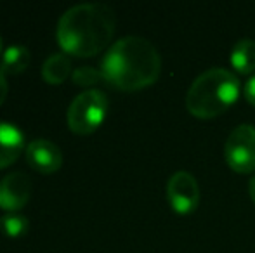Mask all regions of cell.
Here are the masks:
<instances>
[{"mask_svg": "<svg viewBox=\"0 0 255 253\" xmlns=\"http://www.w3.org/2000/svg\"><path fill=\"white\" fill-rule=\"evenodd\" d=\"M161 58L142 37H124L108 49L101 63L103 78L115 88L134 92L153 85L160 77Z\"/></svg>", "mask_w": 255, "mask_h": 253, "instance_id": "obj_1", "label": "cell"}, {"mask_svg": "<svg viewBox=\"0 0 255 253\" xmlns=\"http://www.w3.org/2000/svg\"><path fill=\"white\" fill-rule=\"evenodd\" d=\"M115 12L106 3H78L57 23V42L64 54L92 58L108 47L115 33Z\"/></svg>", "mask_w": 255, "mask_h": 253, "instance_id": "obj_2", "label": "cell"}, {"mask_svg": "<svg viewBox=\"0 0 255 253\" xmlns=\"http://www.w3.org/2000/svg\"><path fill=\"white\" fill-rule=\"evenodd\" d=\"M240 95V82L224 68H212L191 84L186 108L196 118H215L228 111Z\"/></svg>", "mask_w": 255, "mask_h": 253, "instance_id": "obj_3", "label": "cell"}, {"mask_svg": "<svg viewBox=\"0 0 255 253\" xmlns=\"http://www.w3.org/2000/svg\"><path fill=\"white\" fill-rule=\"evenodd\" d=\"M108 115V97L103 90L91 88L73 99L68 109V127L78 135L96 132Z\"/></svg>", "mask_w": 255, "mask_h": 253, "instance_id": "obj_4", "label": "cell"}, {"mask_svg": "<svg viewBox=\"0 0 255 253\" xmlns=\"http://www.w3.org/2000/svg\"><path fill=\"white\" fill-rule=\"evenodd\" d=\"M224 158L228 165L238 173L255 170V127L240 125L229 134L224 146Z\"/></svg>", "mask_w": 255, "mask_h": 253, "instance_id": "obj_5", "label": "cell"}, {"mask_svg": "<svg viewBox=\"0 0 255 253\" xmlns=\"http://www.w3.org/2000/svg\"><path fill=\"white\" fill-rule=\"evenodd\" d=\"M167 199L177 213H189L198 206L200 187L189 172H175L167 182Z\"/></svg>", "mask_w": 255, "mask_h": 253, "instance_id": "obj_6", "label": "cell"}, {"mask_svg": "<svg viewBox=\"0 0 255 253\" xmlns=\"http://www.w3.org/2000/svg\"><path fill=\"white\" fill-rule=\"evenodd\" d=\"M31 196V180L26 173L12 172L0 180V208L7 212L21 210Z\"/></svg>", "mask_w": 255, "mask_h": 253, "instance_id": "obj_7", "label": "cell"}, {"mask_svg": "<svg viewBox=\"0 0 255 253\" xmlns=\"http://www.w3.org/2000/svg\"><path fill=\"white\" fill-rule=\"evenodd\" d=\"M26 162L40 173H54L63 165V153L59 146L49 139H37L26 148Z\"/></svg>", "mask_w": 255, "mask_h": 253, "instance_id": "obj_8", "label": "cell"}, {"mask_svg": "<svg viewBox=\"0 0 255 253\" xmlns=\"http://www.w3.org/2000/svg\"><path fill=\"white\" fill-rule=\"evenodd\" d=\"M24 151V134L14 123L0 122V169L12 165Z\"/></svg>", "mask_w": 255, "mask_h": 253, "instance_id": "obj_9", "label": "cell"}, {"mask_svg": "<svg viewBox=\"0 0 255 253\" xmlns=\"http://www.w3.org/2000/svg\"><path fill=\"white\" fill-rule=\"evenodd\" d=\"M71 71V61L64 52H57L47 58V61L42 66V77L47 84L61 85L68 78Z\"/></svg>", "mask_w": 255, "mask_h": 253, "instance_id": "obj_10", "label": "cell"}, {"mask_svg": "<svg viewBox=\"0 0 255 253\" xmlns=\"http://www.w3.org/2000/svg\"><path fill=\"white\" fill-rule=\"evenodd\" d=\"M231 64L238 73L250 75L255 70V42L242 38L231 51Z\"/></svg>", "mask_w": 255, "mask_h": 253, "instance_id": "obj_11", "label": "cell"}, {"mask_svg": "<svg viewBox=\"0 0 255 253\" xmlns=\"http://www.w3.org/2000/svg\"><path fill=\"white\" fill-rule=\"evenodd\" d=\"M31 54L26 47L23 45H12V47L5 49L2 56V63H0V70L3 73L9 75H19L30 66Z\"/></svg>", "mask_w": 255, "mask_h": 253, "instance_id": "obj_12", "label": "cell"}, {"mask_svg": "<svg viewBox=\"0 0 255 253\" xmlns=\"http://www.w3.org/2000/svg\"><path fill=\"white\" fill-rule=\"evenodd\" d=\"M0 229L7 238H23L28 233V219L17 213H7L0 219Z\"/></svg>", "mask_w": 255, "mask_h": 253, "instance_id": "obj_13", "label": "cell"}, {"mask_svg": "<svg viewBox=\"0 0 255 253\" xmlns=\"http://www.w3.org/2000/svg\"><path fill=\"white\" fill-rule=\"evenodd\" d=\"M71 78H73V84L78 85V87H91V85H96L104 80L101 70H96V68L91 66L77 68L73 71V75H71Z\"/></svg>", "mask_w": 255, "mask_h": 253, "instance_id": "obj_14", "label": "cell"}, {"mask_svg": "<svg viewBox=\"0 0 255 253\" xmlns=\"http://www.w3.org/2000/svg\"><path fill=\"white\" fill-rule=\"evenodd\" d=\"M245 97L252 106H255V77L250 78L245 85Z\"/></svg>", "mask_w": 255, "mask_h": 253, "instance_id": "obj_15", "label": "cell"}, {"mask_svg": "<svg viewBox=\"0 0 255 253\" xmlns=\"http://www.w3.org/2000/svg\"><path fill=\"white\" fill-rule=\"evenodd\" d=\"M7 94H9V84H7L5 73L0 70V106H2L3 101H5Z\"/></svg>", "mask_w": 255, "mask_h": 253, "instance_id": "obj_16", "label": "cell"}, {"mask_svg": "<svg viewBox=\"0 0 255 253\" xmlns=\"http://www.w3.org/2000/svg\"><path fill=\"white\" fill-rule=\"evenodd\" d=\"M249 192H250V198H252V201L255 203V177L250 180V184H249Z\"/></svg>", "mask_w": 255, "mask_h": 253, "instance_id": "obj_17", "label": "cell"}, {"mask_svg": "<svg viewBox=\"0 0 255 253\" xmlns=\"http://www.w3.org/2000/svg\"><path fill=\"white\" fill-rule=\"evenodd\" d=\"M0 51H2V37H0Z\"/></svg>", "mask_w": 255, "mask_h": 253, "instance_id": "obj_18", "label": "cell"}]
</instances>
